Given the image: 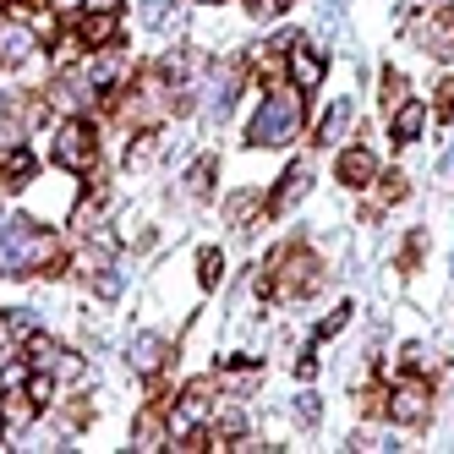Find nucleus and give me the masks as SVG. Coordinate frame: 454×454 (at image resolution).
Masks as SVG:
<instances>
[{
	"mask_svg": "<svg viewBox=\"0 0 454 454\" xmlns=\"http://www.w3.org/2000/svg\"><path fill=\"white\" fill-rule=\"evenodd\" d=\"M301 137V88L296 82H279L274 93H263V110L252 115L247 126V143L252 148H285Z\"/></svg>",
	"mask_w": 454,
	"mask_h": 454,
	"instance_id": "f03ea898",
	"label": "nucleus"
},
{
	"mask_svg": "<svg viewBox=\"0 0 454 454\" xmlns=\"http://www.w3.org/2000/svg\"><path fill=\"white\" fill-rule=\"evenodd\" d=\"M132 443H137V449H170V416L159 411V405H148V411L132 421Z\"/></svg>",
	"mask_w": 454,
	"mask_h": 454,
	"instance_id": "f8f14e48",
	"label": "nucleus"
},
{
	"mask_svg": "<svg viewBox=\"0 0 454 454\" xmlns=\"http://www.w3.org/2000/svg\"><path fill=\"white\" fill-rule=\"evenodd\" d=\"M296 0H263V12H290Z\"/></svg>",
	"mask_w": 454,
	"mask_h": 454,
	"instance_id": "cd10ccee",
	"label": "nucleus"
},
{
	"mask_svg": "<svg viewBox=\"0 0 454 454\" xmlns=\"http://www.w3.org/2000/svg\"><path fill=\"white\" fill-rule=\"evenodd\" d=\"M383 170H378V153L372 148H345L340 153V181L345 186H356V192H362V186H372Z\"/></svg>",
	"mask_w": 454,
	"mask_h": 454,
	"instance_id": "9b49d317",
	"label": "nucleus"
},
{
	"mask_svg": "<svg viewBox=\"0 0 454 454\" xmlns=\"http://www.w3.org/2000/svg\"><path fill=\"white\" fill-rule=\"evenodd\" d=\"M252 208H257V198H252V192H241V198H231V203H224V219H231L236 224V231H252Z\"/></svg>",
	"mask_w": 454,
	"mask_h": 454,
	"instance_id": "4be33fe9",
	"label": "nucleus"
},
{
	"mask_svg": "<svg viewBox=\"0 0 454 454\" xmlns=\"http://www.w3.org/2000/svg\"><path fill=\"white\" fill-rule=\"evenodd\" d=\"M378 88H383V110H400V105L411 99V82H405L400 72H383V77H378Z\"/></svg>",
	"mask_w": 454,
	"mask_h": 454,
	"instance_id": "aec40b11",
	"label": "nucleus"
},
{
	"mask_svg": "<svg viewBox=\"0 0 454 454\" xmlns=\"http://www.w3.org/2000/svg\"><path fill=\"white\" fill-rule=\"evenodd\" d=\"M388 421H400V427H421V421L433 416V383L421 372H405L395 378V388H388Z\"/></svg>",
	"mask_w": 454,
	"mask_h": 454,
	"instance_id": "39448f33",
	"label": "nucleus"
},
{
	"mask_svg": "<svg viewBox=\"0 0 454 454\" xmlns=\"http://www.w3.org/2000/svg\"><path fill=\"white\" fill-rule=\"evenodd\" d=\"M0 269L6 274H60V247L50 231H39L34 219H6L0 231Z\"/></svg>",
	"mask_w": 454,
	"mask_h": 454,
	"instance_id": "f257e3e1",
	"label": "nucleus"
},
{
	"mask_svg": "<svg viewBox=\"0 0 454 454\" xmlns=\"http://www.w3.org/2000/svg\"><path fill=\"white\" fill-rule=\"evenodd\" d=\"M285 77L296 82L301 93H312V88L323 82V55H317L307 39H290V50H285Z\"/></svg>",
	"mask_w": 454,
	"mask_h": 454,
	"instance_id": "0eeeda50",
	"label": "nucleus"
},
{
	"mask_svg": "<svg viewBox=\"0 0 454 454\" xmlns=\"http://www.w3.org/2000/svg\"><path fill=\"white\" fill-rule=\"evenodd\" d=\"M307 186H312V170H307V165H290V170H285V181L274 186V198H269V208H274V214H279V208H290V203H296V198H301Z\"/></svg>",
	"mask_w": 454,
	"mask_h": 454,
	"instance_id": "2eb2a0df",
	"label": "nucleus"
},
{
	"mask_svg": "<svg viewBox=\"0 0 454 454\" xmlns=\"http://www.w3.org/2000/svg\"><path fill=\"white\" fill-rule=\"evenodd\" d=\"M34 50H39V39L27 22H0V67H22Z\"/></svg>",
	"mask_w": 454,
	"mask_h": 454,
	"instance_id": "6e6552de",
	"label": "nucleus"
},
{
	"mask_svg": "<svg viewBox=\"0 0 454 454\" xmlns=\"http://www.w3.org/2000/svg\"><path fill=\"white\" fill-rule=\"evenodd\" d=\"M27 362H34V372H50L55 383H72V378H82V362L72 350H60V345H50L44 334H34L27 340Z\"/></svg>",
	"mask_w": 454,
	"mask_h": 454,
	"instance_id": "423d86ee",
	"label": "nucleus"
},
{
	"mask_svg": "<svg viewBox=\"0 0 454 454\" xmlns=\"http://www.w3.org/2000/svg\"><path fill=\"white\" fill-rule=\"evenodd\" d=\"M350 126H356V105H350V99H340V105H334L329 115H323V126H317V137H312V143L334 148V143H340V137L350 132Z\"/></svg>",
	"mask_w": 454,
	"mask_h": 454,
	"instance_id": "4468645a",
	"label": "nucleus"
},
{
	"mask_svg": "<svg viewBox=\"0 0 454 454\" xmlns=\"http://www.w3.org/2000/svg\"><path fill=\"white\" fill-rule=\"evenodd\" d=\"M44 99H50V110H60V115H88L93 99H99V88H93V77H88V60H72V67H60Z\"/></svg>",
	"mask_w": 454,
	"mask_h": 454,
	"instance_id": "20e7f679",
	"label": "nucleus"
},
{
	"mask_svg": "<svg viewBox=\"0 0 454 454\" xmlns=\"http://www.w3.org/2000/svg\"><path fill=\"white\" fill-rule=\"evenodd\" d=\"M388 126H395V143H416V137H421V126H427V105L405 99L400 110H388Z\"/></svg>",
	"mask_w": 454,
	"mask_h": 454,
	"instance_id": "ddd939ff",
	"label": "nucleus"
},
{
	"mask_svg": "<svg viewBox=\"0 0 454 454\" xmlns=\"http://www.w3.org/2000/svg\"><path fill=\"white\" fill-rule=\"evenodd\" d=\"M433 110H438V121H454V72L438 82V99H433Z\"/></svg>",
	"mask_w": 454,
	"mask_h": 454,
	"instance_id": "b1692460",
	"label": "nucleus"
},
{
	"mask_svg": "<svg viewBox=\"0 0 454 454\" xmlns=\"http://www.w3.org/2000/svg\"><path fill=\"white\" fill-rule=\"evenodd\" d=\"M208 192H214V159L203 153L198 165L186 170V198H208Z\"/></svg>",
	"mask_w": 454,
	"mask_h": 454,
	"instance_id": "6ab92c4d",
	"label": "nucleus"
},
{
	"mask_svg": "<svg viewBox=\"0 0 454 454\" xmlns=\"http://www.w3.org/2000/svg\"><path fill=\"white\" fill-rule=\"evenodd\" d=\"M27 176H34V153L27 148H0V186H22Z\"/></svg>",
	"mask_w": 454,
	"mask_h": 454,
	"instance_id": "dca6fc26",
	"label": "nucleus"
},
{
	"mask_svg": "<svg viewBox=\"0 0 454 454\" xmlns=\"http://www.w3.org/2000/svg\"><path fill=\"white\" fill-rule=\"evenodd\" d=\"M345 317H350V307H340V312H329V317H323V323H317V340H329V334H340V329H345Z\"/></svg>",
	"mask_w": 454,
	"mask_h": 454,
	"instance_id": "393cba45",
	"label": "nucleus"
},
{
	"mask_svg": "<svg viewBox=\"0 0 454 454\" xmlns=\"http://www.w3.org/2000/svg\"><path fill=\"white\" fill-rule=\"evenodd\" d=\"M126 0H82V12H121Z\"/></svg>",
	"mask_w": 454,
	"mask_h": 454,
	"instance_id": "bb28decb",
	"label": "nucleus"
},
{
	"mask_svg": "<svg viewBox=\"0 0 454 454\" xmlns=\"http://www.w3.org/2000/svg\"><path fill=\"white\" fill-rule=\"evenodd\" d=\"M50 159L60 170H72V176H93V165H99V132H93V121L88 115L60 121V132L50 143Z\"/></svg>",
	"mask_w": 454,
	"mask_h": 454,
	"instance_id": "7ed1b4c3",
	"label": "nucleus"
},
{
	"mask_svg": "<svg viewBox=\"0 0 454 454\" xmlns=\"http://www.w3.org/2000/svg\"><path fill=\"white\" fill-rule=\"evenodd\" d=\"M77 39H82L88 50L115 44V39H121V17H115V12H82V17H77Z\"/></svg>",
	"mask_w": 454,
	"mask_h": 454,
	"instance_id": "9d476101",
	"label": "nucleus"
},
{
	"mask_svg": "<svg viewBox=\"0 0 454 454\" xmlns=\"http://www.w3.org/2000/svg\"><path fill=\"white\" fill-rule=\"evenodd\" d=\"M356 411H362V416H383L388 411V388H362V395H356Z\"/></svg>",
	"mask_w": 454,
	"mask_h": 454,
	"instance_id": "5701e85b",
	"label": "nucleus"
},
{
	"mask_svg": "<svg viewBox=\"0 0 454 454\" xmlns=\"http://www.w3.org/2000/svg\"><path fill=\"white\" fill-rule=\"evenodd\" d=\"M383 186H378V203L367 208V219H378V208H395V203H405L411 198V181L405 176H378Z\"/></svg>",
	"mask_w": 454,
	"mask_h": 454,
	"instance_id": "a211bd4d",
	"label": "nucleus"
},
{
	"mask_svg": "<svg viewBox=\"0 0 454 454\" xmlns=\"http://www.w3.org/2000/svg\"><path fill=\"white\" fill-rule=\"evenodd\" d=\"M198 279H203L208 290H214V285L224 279V257H219L214 247H203V252H198Z\"/></svg>",
	"mask_w": 454,
	"mask_h": 454,
	"instance_id": "412c9836",
	"label": "nucleus"
},
{
	"mask_svg": "<svg viewBox=\"0 0 454 454\" xmlns=\"http://www.w3.org/2000/svg\"><path fill=\"white\" fill-rule=\"evenodd\" d=\"M0 416H6V427H27V421L39 416V400L27 395V388H12V395L0 400Z\"/></svg>",
	"mask_w": 454,
	"mask_h": 454,
	"instance_id": "f3484780",
	"label": "nucleus"
},
{
	"mask_svg": "<svg viewBox=\"0 0 454 454\" xmlns=\"http://www.w3.org/2000/svg\"><path fill=\"white\" fill-rule=\"evenodd\" d=\"M296 416H301V421H317V395H301V405H296Z\"/></svg>",
	"mask_w": 454,
	"mask_h": 454,
	"instance_id": "a878e982",
	"label": "nucleus"
},
{
	"mask_svg": "<svg viewBox=\"0 0 454 454\" xmlns=\"http://www.w3.org/2000/svg\"><path fill=\"white\" fill-rule=\"evenodd\" d=\"M165 356H170V345L159 334H137L132 350H126V362H132V372H143V378H159L165 372Z\"/></svg>",
	"mask_w": 454,
	"mask_h": 454,
	"instance_id": "1a4fd4ad",
	"label": "nucleus"
}]
</instances>
